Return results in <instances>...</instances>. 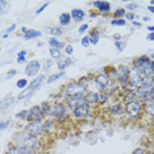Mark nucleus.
Segmentation results:
<instances>
[{
    "mask_svg": "<svg viewBox=\"0 0 154 154\" xmlns=\"http://www.w3.org/2000/svg\"><path fill=\"white\" fill-rule=\"evenodd\" d=\"M116 79L122 87L129 86V79H131V69L125 65H120L116 69Z\"/></svg>",
    "mask_w": 154,
    "mask_h": 154,
    "instance_id": "2",
    "label": "nucleus"
},
{
    "mask_svg": "<svg viewBox=\"0 0 154 154\" xmlns=\"http://www.w3.org/2000/svg\"><path fill=\"white\" fill-rule=\"evenodd\" d=\"M32 92H33V91H30V90H29V88H28V87H26V88L24 90L23 92H21V94H20V95H19V100H21V99H25L26 96L32 95Z\"/></svg>",
    "mask_w": 154,
    "mask_h": 154,
    "instance_id": "29",
    "label": "nucleus"
},
{
    "mask_svg": "<svg viewBox=\"0 0 154 154\" xmlns=\"http://www.w3.org/2000/svg\"><path fill=\"white\" fill-rule=\"evenodd\" d=\"M70 65H72V59H70V58H62V59H59L57 63L58 69L61 70V71H65V69L69 67Z\"/></svg>",
    "mask_w": 154,
    "mask_h": 154,
    "instance_id": "15",
    "label": "nucleus"
},
{
    "mask_svg": "<svg viewBox=\"0 0 154 154\" xmlns=\"http://www.w3.org/2000/svg\"><path fill=\"white\" fill-rule=\"evenodd\" d=\"M17 57H24V58H25V57H26V51H25V50H21V51L19 53V55H17Z\"/></svg>",
    "mask_w": 154,
    "mask_h": 154,
    "instance_id": "47",
    "label": "nucleus"
},
{
    "mask_svg": "<svg viewBox=\"0 0 154 154\" xmlns=\"http://www.w3.org/2000/svg\"><path fill=\"white\" fill-rule=\"evenodd\" d=\"M109 109L112 112V115H120L122 112V106L120 103H116V104H113V106H111Z\"/></svg>",
    "mask_w": 154,
    "mask_h": 154,
    "instance_id": "22",
    "label": "nucleus"
},
{
    "mask_svg": "<svg viewBox=\"0 0 154 154\" xmlns=\"http://www.w3.org/2000/svg\"><path fill=\"white\" fill-rule=\"evenodd\" d=\"M99 95L100 94H97V92H87L86 94V96H85V99H86V103L87 104H96V103H99Z\"/></svg>",
    "mask_w": 154,
    "mask_h": 154,
    "instance_id": "13",
    "label": "nucleus"
},
{
    "mask_svg": "<svg viewBox=\"0 0 154 154\" xmlns=\"http://www.w3.org/2000/svg\"><path fill=\"white\" fill-rule=\"evenodd\" d=\"M40 69H41L40 62L38 61H30L25 67V74L28 76H34V75H37V72L40 71Z\"/></svg>",
    "mask_w": 154,
    "mask_h": 154,
    "instance_id": "10",
    "label": "nucleus"
},
{
    "mask_svg": "<svg viewBox=\"0 0 154 154\" xmlns=\"http://www.w3.org/2000/svg\"><path fill=\"white\" fill-rule=\"evenodd\" d=\"M49 45H50V48L58 49V50H62V49H65V48H66V45L62 42V41H58L55 37H51L50 40H49Z\"/></svg>",
    "mask_w": 154,
    "mask_h": 154,
    "instance_id": "14",
    "label": "nucleus"
},
{
    "mask_svg": "<svg viewBox=\"0 0 154 154\" xmlns=\"http://www.w3.org/2000/svg\"><path fill=\"white\" fill-rule=\"evenodd\" d=\"M148 40L149 41H153L154 40V33H149L148 34Z\"/></svg>",
    "mask_w": 154,
    "mask_h": 154,
    "instance_id": "49",
    "label": "nucleus"
},
{
    "mask_svg": "<svg viewBox=\"0 0 154 154\" xmlns=\"http://www.w3.org/2000/svg\"><path fill=\"white\" fill-rule=\"evenodd\" d=\"M7 154H37L34 148H25V146H11Z\"/></svg>",
    "mask_w": 154,
    "mask_h": 154,
    "instance_id": "9",
    "label": "nucleus"
},
{
    "mask_svg": "<svg viewBox=\"0 0 154 154\" xmlns=\"http://www.w3.org/2000/svg\"><path fill=\"white\" fill-rule=\"evenodd\" d=\"M87 29H88V25H87V24H83V25L79 28V33H83V32H86Z\"/></svg>",
    "mask_w": 154,
    "mask_h": 154,
    "instance_id": "42",
    "label": "nucleus"
},
{
    "mask_svg": "<svg viewBox=\"0 0 154 154\" xmlns=\"http://www.w3.org/2000/svg\"><path fill=\"white\" fill-rule=\"evenodd\" d=\"M44 80H45V76H44V75H41V76H37L36 79H34V80H32V82H30V85L28 86V88H29L30 91H34V90H36L38 86L41 85V83L44 82Z\"/></svg>",
    "mask_w": 154,
    "mask_h": 154,
    "instance_id": "16",
    "label": "nucleus"
},
{
    "mask_svg": "<svg viewBox=\"0 0 154 154\" xmlns=\"http://www.w3.org/2000/svg\"><path fill=\"white\" fill-rule=\"evenodd\" d=\"M54 121H51V120H49V121H46L44 124V127H45V131H50V129H53L54 128Z\"/></svg>",
    "mask_w": 154,
    "mask_h": 154,
    "instance_id": "32",
    "label": "nucleus"
},
{
    "mask_svg": "<svg viewBox=\"0 0 154 154\" xmlns=\"http://www.w3.org/2000/svg\"><path fill=\"white\" fill-rule=\"evenodd\" d=\"M61 55H62V51H61V50L50 48V57H51V58H54V59H61Z\"/></svg>",
    "mask_w": 154,
    "mask_h": 154,
    "instance_id": "24",
    "label": "nucleus"
},
{
    "mask_svg": "<svg viewBox=\"0 0 154 154\" xmlns=\"http://www.w3.org/2000/svg\"><path fill=\"white\" fill-rule=\"evenodd\" d=\"M148 30H150L152 33H154V26H148Z\"/></svg>",
    "mask_w": 154,
    "mask_h": 154,
    "instance_id": "51",
    "label": "nucleus"
},
{
    "mask_svg": "<svg viewBox=\"0 0 154 154\" xmlns=\"http://www.w3.org/2000/svg\"><path fill=\"white\" fill-rule=\"evenodd\" d=\"M124 100H125V104H127V103H131V101L137 100L136 92H134V91H129L128 94H125V95H124Z\"/></svg>",
    "mask_w": 154,
    "mask_h": 154,
    "instance_id": "21",
    "label": "nucleus"
},
{
    "mask_svg": "<svg viewBox=\"0 0 154 154\" xmlns=\"http://www.w3.org/2000/svg\"><path fill=\"white\" fill-rule=\"evenodd\" d=\"M16 74H17V71H16V70H9V71L7 72V78H8V79H11V78H13V76H15Z\"/></svg>",
    "mask_w": 154,
    "mask_h": 154,
    "instance_id": "38",
    "label": "nucleus"
},
{
    "mask_svg": "<svg viewBox=\"0 0 154 154\" xmlns=\"http://www.w3.org/2000/svg\"><path fill=\"white\" fill-rule=\"evenodd\" d=\"M17 62H19V63H23V62H25V58L24 57H17Z\"/></svg>",
    "mask_w": 154,
    "mask_h": 154,
    "instance_id": "48",
    "label": "nucleus"
},
{
    "mask_svg": "<svg viewBox=\"0 0 154 154\" xmlns=\"http://www.w3.org/2000/svg\"><path fill=\"white\" fill-rule=\"evenodd\" d=\"M150 4H152V5L154 7V0H152V2H150Z\"/></svg>",
    "mask_w": 154,
    "mask_h": 154,
    "instance_id": "54",
    "label": "nucleus"
},
{
    "mask_svg": "<svg viewBox=\"0 0 154 154\" xmlns=\"http://www.w3.org/2000/svg\"><path fill=\"white\" fill-rule=\"evenodd\" d=\"M95 83L97 85V87H99L100 90L106 91L111 85V79H109V76H108L106 72H99V74L96 75V78H95Z\"/></svg>",
    "mask_w": 154,
    "mask_h": 154,
    "instance_id": "7",
    "label": "nucleus"
},
{
    "mask_svg": "<svg viewBox=\"0 0 154 154\" xmlns=\"http://www.w3.org/2000/svg\"><path fill=\"white\" fill-rule=\"evenodd\" d=\"M125 19H127V20H134L136 15H134V13H132V12H128L127 15H125Z\"/></svg>",
    "mask_w": 154,
    "mask_h": 154,
    "instance_id": "40",
    "label": "nucleus"
},
{
    "mask_svg": "<svg viewBox=\"0 0 154 154\" xmlns=\"http://www.w3.org/2000/svg\"><path fill=\"white\" fill-rule=\"evenodd\" d=\"M136 8H137V4H128L127 5V9H131V11L132 9H136Z\"/></svg>",
    "mask_w": 154,
    "mask_h": 154,
    "instance_id": "46",
    "label": "nucleus"
},
{
    "mask_svg": "<svg viewBox=\"0 0 154 154\" xmlns=\"http://www.w3.org/2000/svg\"><path fill=\"white\" fill-rule=\"evenodd\" d=\"M150 59H152V61H153V59H154V53H153L152 55H150Z\"/></svg>",
    "mask_w": 154,
    "mask_h": 154,
    "instance_id": "53",
    "label": "nucleus"
},
{
    "mask_svg": "<svg viewBox=\"0 0 154 154\" xmlns=\"http://www.w3.org/2000/svg\"><path fill=\"white\" fill-rule=\"evenodd\" d=\"M65 111H66V108H65V104H62V103H55L53 107H51V115L55 117H61V116H63L65 115Z\"/></svg>",
    "mask_w": 154,
    "mask_h": 154,
    "instance_id": "11",
    "label": "nucleus"
},
{
    "mask_svg": "<svg viewBox=\"0 0 154 154\" xmlns=\"http://www.w3.org/2000/svg\"><path fill=\"white\" fill-rule=\"evenodd\" d=\"M90 38H91V44L96 45L97 42H99V32H97V30H94V32L91 33Z\"/></svg>",
    "mask_w": 154,
    "mask_h": 154,
    "instance_id": "27",
    "label": "nucleus"
},
{
    "mask_svg": "<svg viewBox=\"0 0 154 154\" xmlns=\"http://www.w3.org/2000/svg\"><path fill=\"white\" fill-rule=\"evenodd\" d=\"M112 25H117V26H124L127 24V20H122V19H116V20H111Z\"/></svg>",
    "mask_w": 154,
    "mask_h": 154,
    "instance_id": "28",
    "label": "nucleus"
},
{
    "mask_svg": "<svg viewBox=\"0 0 154 154\" xmlns=\"http://www.w3.org/2000/svg\"><path fill=\"white\" fill-rule=\"evenodd\" d=\"M133 25L137 26V28H140V26H141V24H140V23H136V21H133Z\"/></svg>",
    "mask_w": 154,
    "mask_h": 154,
    "instance_id": "50",
    "label": "nucleus"
},
{
    "mask_svg": "<svg viewBox=\"0 0 154 154\" xmlns=\"http://www.w3.org/2000/svg\"><path fill=\"white\" fill-rule=\"evenodd\" d=\"M51 65H53L51 59H46V61H45V66H44V69H45V70H49V69L51 67Z\"/></svg>",
    "mask_w": 154,
    "mask_h": 154,
    "instance_id": "39",
    "label": "nucleus"
},
{
    "mask_svg": "<svg viewBox=\"0 0 154 154\" xmlns=\"http://www.w3.org/2000/svg\"><path fill=\"white\" fill-rule=\"evenodd\" d=\"M72 113L78 119H87L90 116V104L83 103V104H80V106H76L74 109H72Z\"/></svg>",
    "mask_w": 154,
    "mask_h": 154,
    "instance_id": "6",
    "label": "nucleus"
},
{
    "mask_svg": "<svg viewBox=\"0 0 154 154\" xmlns=\"http://www.w3.org/2000/svg\"><path fill=\"white\" fill-rule=\"evenodd\" d=\"M49 33L53 34V36H55V37H58V36H62L63 30H62L61 28H58V26H54V28H50V29H49Z\"/></svg>",
    "mask_w": 154,
    "mask_h": 154,
    "instance_id": "25",
    "label": "nucleus"
},
{
    "mask_svg": "<svg viewBox=\"0 0 154 154\" xmlns=\"http://www.w3.org/2000/svg\"><path fill=\"white\" fill-rule=\"evenodd\" d=\"M41 36V32H38V30H28V32L24 34V38L25 40H30V38H37V37H40Z\"/></svg>",
    "mask_w": 154,
    "mask_h": 154,
    "instance_id": "20",
    "label": "nucleus"
},
{
    "mask_svg": "<svg viewBox=\"0 0 154 154\" xmlns=\"http://www.w3.org/2000/svg\"><path fill=\"white\" fill-rule=\"evenodd\" d=\"M115 46L119 49V51H122L127 46V42L125 41H115Z\"/></svg>",
    "mask_w": 154,
    "mask_h": 154,
    "instance_id": "30",
    "label": "nucleus"
},
{
    "mask_svg": "<svg viewBox=\"0 0 154 154\" xmlns=\"http://www.w3.org/2000/svg\"><path fill=\"white\" fill-rule=\"evenodd\" d=\"M132 154H146V152H145V149H142V148H137Z\"/></svg>",
    "mask_w": 154,
    "mask_h": 154,
    "instance_id": "41",
    "label": "nucleus"
},
{
    "mask_svg": "<svg viewBox=\"0 0 154 154\" xmlns=\"http://www.w3.org/2000/svg\"><path fill=\"white\" fill-rule=\"evenodd\" d=\"M148 9H149V11H150V12H153V13H154V7H153V5H150V7H149V8H148Z\"/></svg>",
    "mask_w": 154,
    "mask_h": 154,
    "instance_id": "52",
    "label": "nucleus"
},
{
    "mask_svg": "<svg viewBox=\"0 0 154 154\" xmlns=\"http://www.w3.org/2000/svg\"><path fill=\"white\" fill-rule=\"evenodd\" d=\"M9 122H11L9 120H8V121H3V122H2V127H0V128H2V129H5L7 127H8V124H9Z\"/></svg>",
    "mask_w": 154,
    "mask_h": 154,
    "instance_id": "44",
    "label": "nucleus"
},
{
    "mask_svg": "<svg viewBox=\"0 0 154 154\" xmlns=\"http://www.w3.org/2000/svg\"><path fill=\"white\" fill-rule=\"evenodd\" d=\"M25 131L29 133V134L36 136L37 137L38 134H41V133L45 131V127H44L42 122H29V125H26Z\"/></svg>",
    "mask_w": 154,
    "mask_h": 154,
    "instance_id": "8",
    "label": "nucleus"
},
{
    "mask_svg": "<svg viewBox=\"0 0 154 154\" xmlns=\"http://www.w3.org/2000/svg\"><path fill=\"white\" fill-rule=\"evenodd\" d=\"M45 116V113L41 109V107L38 106H34L29 109V113H28V117L26 120L29 122H41L42 121V119Z\"/></svg>",
    "mask_w": 154,
    "mask_h": 154,
    "instance_id": "5",
    "label": "nucleus"
},
{
    "mask_svg": "<svg viewBox=\"0 0 154 154\" xmlns=\"http://www.w3.org/2000/svg\"><path fill=\"white\" fill-rule=\"evenodd\" d=\"M28 113H29V111L24 109V111H21V112H19V113L16 115V117H17V119H26V117H28Z\"/></svg>",
    "mask_w": 154,
    "mask_h": 154,
    "instance_id": "34",
    "label": "nucleus"
},
{
    "mask_svg": "<svg viewBox=\"0 0 154 154\" xmlns=\"http://www.w3.org/2000/svg\"><path fill=\"white\" fill-rule=\"evenodd\" d=\"M41 109H42V112L45 115H51V106L49 103H46V101H44L42 104H41Z\"/></svg>",
    "mask_w": 154,
    "mask_h": 154,
    "instance_id": "23",
    "label": "nucleus"
},
{
    "mask_svg": "<svg viewBox=\"0 0 154 154\" xmlns=\"http://www.w3.org/2000/svg\"><path fill=\"white\" fill-rule=\"evenodd\" d=\"M70 15H71V17L75 21H80V20H83V17H85V11H83V9H72V11L70 12Z\"/></svg>",
    "mask_w": 154,
    "mask_h": 154,
    "instance_id": "17",
    "label": "nucleus"
},
{
    "mask_svg": "<svg viewBox=\"0 0 154 154\" xmlns=\"http://www.w3.org/2000/svg\"><path fill=\"white\" fill-rule=\"evenodd\" d=\"M143 108H145L146 115H149V116H153L154 117V100L146 101L145 106H143Z\"/></svg>",
    "mask_w": 154,
    "mask_h": 154,
    "instance_id": "18",
    "label": "nucleus"
},
{
    "mask_svg": "<svg viewBox=\"0 0 154 154\" xmlns=\"http://www.w3.org/2000/svg\"><path fill=\"white\" fill-rule=\"evenodd\" d=\"M153 87H154V79H153Z\"/></svg>",
    "mask_w": 154,
    "mask_h": 154,
    "instance_id": "55",
    "label": "nucleus"
},
{
    "mask_svg": "<svg viewBox=\"0 0 154 154\" xmlns=\"http://www.w3.org/2000/svg\"><path fill=\"white\" fill-rule=\"evenodd\" d=\"M94 7L99 9L101 13H108L111 11V3L109 2H94Z\"/></svg>",
    "mask_w": 154,
    "mask_h": 154,
    "instance_id": "12",
    "label": "nucleus"
},
{
    "mask_svg": "<svg viewBox=\"0 0 154 154\" xmlns=\"http://www.w3.org/2000/svg\"><path fill=\"white\" fill-rule=\"evenodd\" d=\"M16 28V24H12L11 26L8 28V29H7V33H11V32H13V29H15Z\"/></svg>",
    "mask_w": 154,
    "mask_h": 154,
    "instance_id": "45",
    "label": "nucleus"
},
{
    "mask_svg": "<svg viewBox=\"0 0 154 154\" xmlns=\"http://www.w3.org/2000/svg\"><path fill=\"white\" fill-rule=\"evenodd\" d=\"M65 51H66V54H67V55H71L72 51H74V49H72V45H66Z\"/></svg>",
    "mask_w": 154,
    "mask_h": 154,
    "instance_id": "37",
    "label": "nucleus"
},
{
    "mask_svg": "<svg viewBox=\"0 0 154 154\" xmlns=\"http://www.w3.org/2000/svg\"><path fill=\"white\" fill-rule=\"evenodd\" d=\"M19 137L16 140L19 141V146H25V148H36L38 146V140L36 136H32L29 133H23V134H17Z\"/></svg>",
    "mask_w": 154,
    "mask_h": 154,
    "instance_id": "3",
    "label": "nucleus"
},
{
    "mask_svg": "<svg viewBox=\"0 0 154 154\" xmlns=\"http://www.w3.org/2000/svg\"><path fill=\"white\" fill-rule=\"evenodd\" d=\"M87 86L82 82H72V83H69L67 86L63 88V95L66 96H74V95H78V94H87Z\"/></svg>",
    "mask_w": 154,
    "mask_h": 154,
    "instance_id": "1",
    "label": "nucleus"
},
{
    "mask_svg": "<svg viewBox=\"0 0 154 154\" xmlns=\"http://www.w3.org/2000/svg\"><path fill=\"white\" fill-rule=\"evenodd\" d=\"M63 75H65L63 71L58 72V74H54V75H50V76L48 78V83H53V82H55V80H58L59 78H62Z\"/></svg>",
    "mask_w": 154,
    "mask_h": 154,
    "instance_id": "26",
    "label": "nucleus"
},
{
    "mask_svg": "<svg viewBox=\"0 0 154 154\" xmlns=\"http://www.w3.org/2000/svg\"><path fill=\"white\" fill-rule=\"evenodd\" d=\"M142 101H140L138 99L137 100H134V101H131V103H127L125 104V112L131 116L132 119H136V117H138L140 115H141V112H142Z\"/></svg>",
    "mask_w": 154,
    "mask_h": 154,
    "instance_id": "4",
    "label": "nucleus"
},
{
    "mask_svg": "<svg viewBox=\"0 0 154 154\" xmlns=\"http://www.w3.org/2000/svg\"><path fill=\"white\" fill-rule=\"evenodd\" d=\"M48 5H49V3H45V4H44L42 7H41V8H40V9H37V11H36V13H37V15H38V13H41V12H42V11H44V9H45V8H46V7H48Z\"/></svg>",
    "mask_w": 154,
    "mask_h": 154,
    "instance_id": "43",
    "label": "nucleus"
},
{
    "mask_svg": "<svg viewBox=\"0 0 154 154\" xmlns=\"http://www.w3.org/2000/svg\"><path fill=\"white\" fill-rule=\"evenodd\" d=\"M70 21H71V15L70 13H62L59 16V24L61 25H69Z\"/></svg>",
    "mask_w": 154,
    "mask_h": 154,
    "instance_id": "19",
    "label": "nucleus"
},
{
    "mask_svg": "<svg viewBox=\"0 0 154 154\" xmlns=\"http://www.w3.org/2000/svg\"><path fill=\"white\" fill-rule=\"evenodd\" d=\"M90 44H91V38H90L88 36H86V37H83V38H82V45H83L85 48L90 46Z\"/></svg>",
    "mask_w": 154,
    "mask_h": 154,
    "instance_id": "35",
    "label": "nucleus"
},
{
    "mask_svg": "<svg viewBox=\"0 0 154 154\" xmlns=\"http://www.w3.org/2000/svg\"><path fill=\"white\" fill-rule=\"evenodd\" d=\"M16 86L19 87V88H25V87L28 86V82H26V79H20L19 82L16 83Z\"/></svg>",
    "mask_w": 154,
    "mask_h": 154,
    "instance_id": "33",
    "label": "nucleus"
},
{
    "mask_svg": "<svg viewBox=\"0 0 154 154\" xmlns=\"http://www.w3.org/2000/svg\"><path fill=\"white\" fill-rule=\"evenodd\" d=\"M107 99H108V94H107V92L100 94V95H99V103L104 104V103H106V101H107Z\"/></svg>",
    "mask_w": 154,
    "mask_h": 154,
    "instance_id": "36",
    "label": "nucleus"
},
{
    "mask_svg": "<svg viewBox=\"0 0 154 154\" xmlns=\"http://www.w3.org/2000/svg\"><path fill=\"white\" fill-rule=\"evenodd\" d=\"M127 15V12H125V9L124 8H119V9H116V11H115V17H117V19H121L122 16H125Z\"/></svg>",
    "mask_w": 154,
    "mask_h": 154,
    "instance_id": "31",
    "label": "nucleus"
}]
</instances>
